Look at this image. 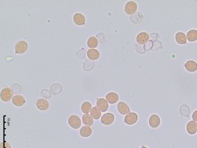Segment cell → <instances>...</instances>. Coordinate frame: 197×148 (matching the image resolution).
<instances>
[{
    "label": "cell",
    "instance_id": "15",
    "mask_svg": "<svg viewBox=\"0 0 197 148\" xmlns=\"http://www.w3.org/2000/svg\"><path fill=\"white\" fill-rule=\"evenodd\" d=\"M87 57L92 60H97L100 56L98 51L95 49H89L87 52Z\"/></svg>",
    "mask_w": 197,
    "mask_h": 148
},
{
    "label": "cell",
    "instance_id": "16",
    "mask_svg": "<svg viewBox=\"0 0 197 148\" xmlns=\"http://www.w3.org/2000/svg\"><path fill=\"white\" fill-rule=\"evenodd\" d=\"M149 35L146 32H142L140 33L137 36V43L141 44H144L146 43L149 40Z\"/></svg>",
    "mask_w": 197,
    "mask_h": 148
},
{
    "label": "cell",
    "instance_id": "18",
    "mask_svg": "<svg viewBox=\"0 0 197 148\" xmlns=\"http://www.w3.org/2000/svg\"><path fill=\"white\" fill-rule=\"evenodd\" d=\"M185 67L190 72H195L197 70V64L193 61H189L186 62Z\"/></svg>",
    "mask_w": 197,
    "mask_h": 148
},
{
    "label": "cell",
    "instance_id": "8",
    "mask_svg": "<svg viewBox=\"0 0 197 148\" xmlns=\"http://www.w3.org/2000/svg\"><path fill=\"white\" fill-rule=\"evenodd\" d=\"M36 106L41 111H46L49 108V104L47 101L44 99L41 98L38 100L36 103Z\"/></svg>",
    "mask_w": 197,
    "mask_h": 148
},
{
    "label": "cell",
    "instance_id": "17",
    "mask_svg": "<svg viewBox=\"0 0 197 148\" xmlns=\"http://www.w3.org/2000/svg\"><path fill=\"white\" fill-rule=\"evenodd\" d=\"M92 130L91 127L87 126H84L80 130V134L82 137H87L91 136Z\"/></svg>",
    "mask_w": 197,
    "mask_h": 148
},
{
    "label": "cell",
    "instance_id": "4",
    "mask_svg": "<svg viewBox=\"0 0 197 148\" xmlns=\"http://www.w3.org/2000/svg\"><path fill=\"white\" fill-rule=\"evenodd\" d=\"M114 119V116L113 114L111 113H106L102 116L101 121L105 125H110L113 123Z\"/></svg>",
    "mask_w": 197,
    "mask_h": 148
},
{
    "label": "cell",
    "instance_id": "23",
    "mask_svg": "<svg viewBox=\"0 0 197 148\" xmlns=\"http://www.w3.org/2000/svg\"><path fill=\"white\" fill-rule=\"evenodd\" d=\"M98 44V42L96 38L92 37L89 38L87 40V45L89 47L91 48H95L97 47Z\"/></svg>",
    "mask_w": 197,
    "mask_h": 148
},
{
    "label": "cell",
    "instance_id": "28",
    "mask_svg": "<svg viewBox=\"0 0 197 148\" xmlns=\"http://www.w3.org/2000/svg\"><path fill=\"white\" fill-rule=\"evenodd\" d=\"M141 148H148L146 147H145V146H143V147H141Z\"/></svg>",
    "mask_w": 197,
    "mask_h": 148
},
{
    "label": "cell",
    "instance_id": "2",
    "mask_svg": "<svg viewBox=\"0 0 197 148\" xmlns=\"http://www.w3.org/2000/svg\"><path fill=\"white\" fill-rule=\"evenodd\" d=\"M13 96V92L11 89L8 87L3 88L1 93V99L5 102H8L11 101Z\"/></svg>",
    "mask_w": 197,
    "mask_h": 148
},
{
    "label": "cell",
    "instance_id": "27",
    "mask_svg": "<svg viewBox=\"0 0 197 148\" xmlns=\"http://www.w3.org/2000/svg\"><path fill=\"white\" fill-rule=\"evenodd\" d=\"M192 117L194 121L197 122V110L194 112L193 114H192Z\"/></svg>",
    "mask_w": 197,
    "mask_h": 148
},
{
    "label": "cell",
    "instance_id": "5",
    "mask_svg": "<svg viewBox=\"0 0 197 148\" xmlns=\"http://www.w3.org/2000/svg\"><path fill=\"white\" fill-rule=\"evenodd\" d=\"M138 6L136 3L133 1H130L125 5V12L128 15L134 14L137 11Z\"/></svg>",
    "mask_w": 197,
    "mask_h": 148
},
{
    "label": "cell",
    "instance_id": "12",
    "mask_svg": "<svg viewBox=\"0 0 197 148\" xmlns=\"http://www.w3.org/2000/svg\"><path fill=\"white\" fill-rule=\"evenodd\" d=\"M12 101L15 105L18 107L22 106L25 102L24 97L20 95H16L13 97Z\"/></svg>",
    "mask_w": 197,
    "mask_h": 148
},
{
    "label": "cell",
    "instance_id": "22",
    "mask_svg": "<svg viewBox=\"0 0 197 148\" xmlns=\"http://www.w3.org/2000/svg\"><path fill=\"white\" fill-rule=\"evenodd\" d=\"M90 114L93 118L96 120H98L101 117V113L97 107H93L90 111Z\"/></svg>",
    "mask_w": 197,
    "mask_h": 148
},
{
    "label": "cell",
    "instance_id": "19",
    "mask_svg": "<svg viewBox=\"0 0 197 148\" xmlns=\"http://www.w3.org/2000/svg\"><path fill=\"white\" fill-rule=\"evenodd\" d=\"M83 124L87 126H92L93 123V119L92 117L89 114H84L82 117Z\"/></svg>",
    "mask_w": 197,
    "mask_h": 148
},
{
    "label": "cell",
    "instance_id": "3",
    "mask_svg": "<svg viewBox=\"0 0 197 148\" xmlns=\"http://www.w3.org/2000/svg\"><path fill=\"white\" fill-rule=\"evenodd\" d=\"M28 45L27 42L22 40L18 42L15 46L16 53L18 54H23L27 51Z\"/></svg>",
    "mask_w": 197,
    "mask_h": 148
},
{
    "label": "cell",
    "instance_id": "20",
    "mask_svg": "<svg viewBox=\"0 0 197 148\" xmlns=\"http://www.w3.org/2000/svg\"><path fill=\"white\" fill-rule=\"evenodd\" d=\"M176 39L177 42L179 44H184L186 43L187 39L186 35L183 33L179 32L177 33Z\"/></svg>",
    "mask_w": 197,
    "mask_h": 148
},
{
    "label": "cell",
    "instance_id": "21",
    "mask_svg": "<svg viewBox=\"0 0 197 148\" xmlns=\"http://www.w3.org/2000/svg\"><path fill=\"white\" fill-rule=\"evenodd\" d=\"M187 38L189 42H195L197 40V30H191L187 33Z\"/></svg>",
    "mask_w": 197,
    "mask_h": 148
},
{
    "label": "cell",
    "instance_id": "10",
    "mask_svg": "<svg viewBox=\"0 0 197 148\" xmlns=\"http://www.w3.org/2000/svg\"><path fill=\"white\" fill-rule=\"evenodd\" d=\"M118 110L119 112L123 115L128 114L130 111L129 106L125 103L122 101L118 103Z\"/></svg>",
    "mask_w": 197,
    "mask_h": 148
},
{
    "label": "cell",
    "instance_id": "14",
    "mask_svg": "<svg viewBox=\"0 0 197 148\" xmlns=\"http://www.w3.org/2000/svg\"><path fill=\"white\" fill-rule=\"evenodd\" d=\"M186 130L189 134H195L197 131V123L194 121H190L187 124Z\"/></svg>",
    "mask_w": 197,
    "mask_h": 148
},
{
    "label": "cell",
    "instance_id": "24",
    "mask_svg": "<svg viewBox=\"0 0 197 148\" xmlns=\"http://www.w3.org/2000/svg\"><path fill=\"white\" fill-rule=\"evenodd\" d=\"M92 108V104L88 101H85L83 103L81 106L82 111L86 114H88L91 111Z\"/></svg>",
    "mask_w": 197,
    "mask_h": 148
},
{
    "label": "cell",
    "instance_id": "25",
    "mask_svg": "<svg viewBox=\"0 0 197 148\" xmlns=\"http://www.w3.org/2000/svg\"><path fill=\"white\" fill-rule=\"evenodd\" d=\"M51 91L54 95H56L61 92L62 87L59 84H56L52 85L51 87Z\"/></svg>",
    "mask_w": 197,
    "mask_h": 148
},
{
    "label": "cell",
    "instance_id": "13",
    "mask_svg": "<svg viewBox=\"0 0 197 148\" xmlns=\"http://www.w3.org/2000/svg\"><path fill=\"white\" fill-rule=\"evenodd\" d=\"M119 96L115 92H110L106 96V99L109 104H114L119 100Z\"/></svg>",
    "mask_w": 197,
    "mask_h": 148
},
{
    "label": "cell",
    "instance_id": "11",
    "mask_svg": "<svg viewBox=\"0 0 197 148\" xmlns=\"http://www.w3.org/2000/svg\"><path fill=\"white\" fill-rule=\"evenodd\" d=\"M74 23L77 25L81 26L85 24L86 19L84 16L80 13L76 14L74 17Z\"/></svg>",
    "mask_w": 197,
    "mask_h": 148
},
{
    "label": "cell",
    "instance_id": "7",
    "mask_svg": "<svg viewBox=\"0 0 197 148\" xmlns=\"http://www.w3.org/2000/svg\"><path fill=\"white\" fill-rule=\"evenodd\" d=\"M96 105L97 108L100 110L101 111L105 112L107 111L109 108V104L107 101H106L104 98H101L98 99Z\"/></svg>",
    "mask_w": 197,
    "mask_h": 148
},
{
    "label": "cell",
    "instance_id": "6",
    "mask_svg": "<svg viewBox=\"0 0 197 148\" xmlns=\"http://www.w3.org/2000/svg\"><path fill=\"white\" fill-rule=\"evenodd\" d=\"M138 116L135 113L131 112L127 114L124 118L125 123L129 125H133L137 123Z\"/></svg>",
    "mask_w": 197,
    "mask_h": 148
},
{
    "label": "cell",
    "instance_id": "9",
    "mask_svg": "<svg viewBox=\"0 0 197 148\" xmlns=\"http://www.w3.org/2000/svg\"><path fill=\"white\" fill-rule=\"evenodd\" d=\"M149 124L152 128H157L160 125V117L157 114H154L150 117L149 121Z\"/></svg>",
    "mask_w": 197,
    "mask_h": 148
},
{
    "label": "cell",
    "instance_id": "26",
    "mask_svg": "<svg viewBox=\"0 0 197 148\" xmlns=\"http://www.w3.org/2000/svg\"><path fill=\"white\" fill-rule=\"evenodd\" d=\"M0 148H11V145L7 141L1 142L0 144Z\"/></svg>",
    "mask_w": 197,
    "mask_h": 148
},
{
    "label": "cell",
    "instance_id": "1",
    "mask_svg": "<svg viewBox=\"0 0 197 148\" xmlns=\"http://www.w3.org/2000/svg\"><path fill=\"white\" fill-rule=\"evenodd\" d=\"M68 122L69 125L73 128L77 129L81 127V120L78 116L72 115L70 116Z\"/></svg>",
    "mask_w": 197,
    "mask_h": 148
}]
</instances>
